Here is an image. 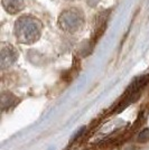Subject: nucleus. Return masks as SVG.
I'll list each match as a JSON object with an SVG mask.
<instances>
[{"instance_id": "1", "label": "nucleus", "mask_w": 149, "mask_h": 150, "mask_svg": "<svg viewBox=\"0 0 149 150\" xmlns=\"http://www.w3.org/2000/svg\"><path fill=\"white\" fill-rule=\"evenodd\" d=\"M17 101V99L10 93H4L1 95V106L2 110H6L7 108H10L13 103Z\"/></svg>"}, {"instance_id": "2", "label": "nucleus", "mask_w": 149, "mask_h": 150, "mask_svg": "<svg viewBox=\"0 0 149 150\" xmlns=\"http://www.w3.org/2000/svg\"><path fill=\"white\" fill-rule=\"evenodd\" d=\"M138 142H140V144H145V142H147L149 140V129L148 128H146V129H143V131L140 132L139 134H138Z\"/></svg>"}, {"instance_id": "3", "label": "nucleus", "mask_w": 149, "mask_h": 150, "mask_svg": "<svg viewBox=\"0 0 149 150\" xmlns=\"http://www.w3.org/2000/svg\"><path fill=\"white\" fill-rule=\"evenodd\" d=\"M84 132H85V127H82V128H80V129H79V131H77L74 134V137L71 139L70 144H73V142H75L76 140H79V139H80V138L83 136V133H84Z\"/></svg>"}]
</instances>
